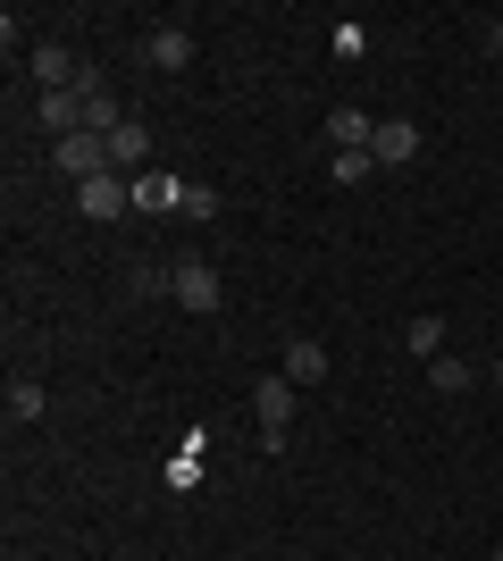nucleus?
I'll return each instance as SVG.
<instances>
[{
  "mask_svg": "<svg viewBox=\"0 0 503 561\" xmlns=\"http://www.w3.org/2000/svg\"><path fill=\"white\" fill-rule=\"evenodd\" d=\"M168 302H176V310H193V319H210V310L227 302V294H218V268H210L202 252H185L176 268H168Z\"/></svg>",
  "mask_w": 503,
  "mask_h": 561,
  "instance_id": "f257e3e1",
  "label": "nucleus"
},
{
  "mask_svg": "<svg viewBox=\"0 0 503 561\" xmlns=\"http://www.w3.org/2000/svg\"><path fill=\"white\" fill-rule=\"evenodd\" d=\"M50 168H59L68 185H84V176H110V135H68V142H50Z\"/></svg>",
  "mask_w": 503,
  "mask_h": 561,
  "instance_id": "f03ea898",
  "label": "nucleus"
},
{
  "mask_svg": "<svg viewBox=\"0 0 503 561\" xmlns=\"http://www.w3.org/2000/svg\"><path fill=\"white\" fill-rule=\"evenodd\" d=\"M252 411H261V445H268V453H286V427H294V386H286V377H261V386H252Z\"/></svg>",
  "mask_w": 503,
  "mask_h": 561,
  "instance_id": "7ed1b4c3",
  "label": "nucleus"
},
{
  "mask_svg": "<svg viewBox=\"0 0 503 561\" xmlns=\"http://www.w3.org/2000/svg\"><path fill=\"white\" fill-rule=\"evenodd\" d=\"M76 210L84 218H126L135 210V185H126L118 168H110V176H84V185H76Z\"/></svg>",
  "mask_w": 503,
  "mask_h": 561,
  "instance_id": "20e7f679",
  "label": "nucleus"
},
{
  "mask_svg": "<svg viewBox=\"0 0 503 561\" xmlns=\"http://www.w3.org/2000/svg\"><path fill=\"white\" fill-rule=\"evenodd\" d=\"M144 68H160V76L193 68V34H185V25H151V34H144Z\"/></svg>",
  "mask_w": 503,
  "mask_h": 561,
  "instance_id": "39448f33",
  "label": "nucleus"
},
{
  "mask_svg": "<svg viewBox=\"0 0 503 561\" xmlns=\"http://www.w3.org/2000/svg\"><path fill=\"white\" fill-rule=\"evenodd\" d=\"M328 142L335 151H369V142H378V117L361 110V101H344V110H328Z\"/></svg>",
  "mask_w": 503,
  "mask_h": 561,
  "instance_id": "423d86ee",
  "label": "nucleus"
},
{
  "mask_svg": "<svg viewBox=\"0 0 503 561\" xmlns=\"http://www.w3.org/2000/svg\"><path fill=\"white\" fill-rule=\"evenodd\" d=\"M76 93H84V135H118V126H126L118 93H110V84H101V76H84V84H76Z\"/></svg>",
  "mask_w": 503,
  "mask_h": 561,
  "instance_id": "0eeeda50",
  "label": "nucleus"
},
{
  "mask_svg": "<svg viewBox=\"0 0 503 561\" xmlns=\"http://www.w3.org/2000/svg\"><path fill=\"white\" fill-rule=\"evenodd\" d=\"M411 151H420V126H411V117H378V142H369V160H378V168H403Z\"/></svg>",
  "mask_w": 503,
  "mask_h": 561,
  "instance_id": "6e6552de",
  "label": "nucleus"
},
{
  "mask_svg": "<svg viewBox=\"0 0 503 561\" xmlns=\"http://www.w3.org/2000/svg\"><path fill=\"white\" fill-rule=\"evenodd\" d=\"M34 117L50 126V142L84 135V93H43V101H34Z\"/></svg>",
  "mask_w": 503,
  "mask_h": 561,
  "instance_id": "1a4fd4ad",
  "label": "nucleus"
},
{
  "mask_svg": "<svg viewBox=\"0 0 503 561\" xmlns=\"http://www.w3.org/2000/svg\"><path fill=\"white\" fill-rule=\"evenodd\" d=\"M34 84H43V93H76V84H84L76 59H68V43H43V50H34Z\"/></svg>",
  "mask_w": 503,
  "mask_h": 561,
  "instance_id": "9d476101",
  "label": "nucleus"
},
{
  "mask_svg": "<svg viewBox=\"0 0 503 561\" xmlns=\"http://www.w3.org/2000/svg\"><path fill=\"white\" fill-rule=\"evenodd\" d=\"M277 377H286V386H319V377H328V344L294 335V344H286V369H277Z\"/></svg>",
  "mask_w": 503,
  "mask_h": 561,
  "instance_id": "9b49d317",
  "label": "nucleus"
},
{
  "mask_svg": "<svg viewBox=\"0 0 503 561\" xmlns=\"http://www.w3.org/2000/svg\"><path fill=\"white\" fill-rule=\"evenodd\" d=\"M135 210H185V185L160 176V168H144V176H135Z\"/></svg>",
  "mask_w": 503,
  "mask_h": 561,
  "instance_id": "f8f14e48",
  "label": "nucleus"
},
{
  "mask_svg": "<svg viewBox=\"0 0 503 561\" xmlns=\"http://www.w3.org/2000/svg\"><path fill=\"white\" fill-rule=\"evenodd\" d=\"M144 160H151V126H144V117H126L118 135H110V168H144Z\"/></svg>",
  "mask_w": 503,
  "mask_h": 561,
  "instance_id": "ddd939ff",
  "label": "nucleus"
},
{
  "mask_svg": "<svg viewBox=\"0 0 503 561\" xmlns=\"http://www.w3.org/2000/svg\"><path fill=\"white\" fill-rule=\"evenodd\" d=\"M403 344H411V360H436V352H445V319H436V310H420V319L403 328Z\"/></svg>",
  "mask_w": 503,
  "mask_h": 561,
  "instance_id": "4468645a",
  "label": "nucleus"
},
{
  "mask_svg": "<svg viewBox=\"0 0 503 561\" xmlns=\"http://www.w3.org/2000/svg\"><path fill=\"white\" fill-rule=\"evenodd\" d=\"M50 411V394L34 386V377H9V420H43Z\"/></svg>",
  "mask_w": 503,
  "mask_h": 561,
  "instance_id": "2eb2a0df",
  "label": "nucleus"
},
{
  "mask_svg": "<svg viewBox=\"0 0 503 561\" xmlns=\"http://www.w3.org/2000/svg\"><path fill=\"white\" fill-rule=\"evenodd\" d=\"M428 386H436V394H470V360H445V352H436V360H428Z\"/></svg>",
  "mask_w": 503,
  "mask_h": 561,
  "instance_id": "dca6fc26",
  "label": "nucleus"
},
{
  "mask_svg": "<svg viewBox=\"0 0 503 561\" xmlns=\"http://www.w3.org/2000/svg\"><path fill=\"white\" fill-rule=\"evenodd\" d=\"M328 176H335V185H361V176H378V160H369V151H335Z\"/></svg>",
  "mask_w": 503,
  "mask_h": 561,
  "instance_id": "f3484780",
  "label": "nucleus"
},
{
  "mask_svg": "<svg viewBox=\"0 0 503 561\" xmlns=\"http://www.w3.org/2000/svg\"><path fill=\"white\" fill-rule=\"evenodd\" d=\"M487 50H495V59H503V18H495V25H487Z\"/></svg>",
  "mask_w": 503,
  "mask_h": 561,
  "instance_id": "a211bd4d",
  "label": "nucleus"
},
{
  "mask_svg": "<svg viewBox=\"0 0 503 561\" xmlns=\"http://www.w3.org/2000/svg\"><path fill=\"white\" fill-rule=\"evenodd\" d=\"M487 377H495V386H503V352H495V360H487Z\"/></svg>",
  "mask_w": 503,
  "mask_h": 561,
  "instance_id": "6ab92c4d",
  "label": "nucleus"
},
{
  "mask_svg": "<svg viewBox=\"0 0 503 561\" xmlns=\"http://www.w3.org/2000/svg\"><path fill=\"white\" fill-rule=\"evenodd\" d=\"M487 561H503V545H495V553H487Z\"/></svg>",
  "mask_w": 503,
  "mask_h": 561,
  "instance_id": "aec40b11",
  "label": "nucleus"
}]
</instances>
